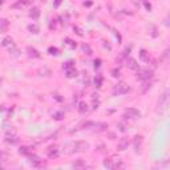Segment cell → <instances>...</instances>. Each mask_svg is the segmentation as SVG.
I'll return each mask as SVG.
<instances>
[{"label": "cell", "instance_id": "836d02e7", "mask_svg": "<svg viewBox=\"0 0 170 170\" xmlns=\"http://www.w3.org/2000/svg\"><path fill=\"white\" fill-rule=\"evenodd\" d=\"M8 158V154L4 152H0V162H3V161H7Z\"/></svg>", "mask_w": 170, "mask_h": 170}, {"label": "cell", "instance_id": "ba28073f", "mask_svg": "<svg viewBox=\"0 0 170 170\" xmlns=\"http://www.w3.org/2000/svg\"><path fill=\"white\" fill-rule=\"evenodd\" d=\"M128 146H129V140H128L126 137H124V138H121L120 142H118L117 149L120 150V152H124V150L128 149Z\"/></svg>", "mask_w": 170, "mask_h": 170}, {"label": "cell", "instance_id": "6da1fadb", "mask_svg": "<svg viewBox=\"0 0 170 170\" xmlns=\"http://www.w3.org/2000/svg\"><path fill=\"white\" fill-rule=\"evenodd\" d=\"M89 149V144L85 141H75V142H69L64 146V152L67 154H72V153H78V152H85Z\"/></svg>", "mask_w": 170, "mask_h": 170}, {"label": "cell", "instance_id": "30bf717a", "mask_svg": "<svg viewBox=\"0 0 170 170\" xmlns=\"http://www.w3.org/2000/svg\"><path fill=\"white\" fill-rule=\"evenodd\" d=\"M77 75H78V72L75 67L69 68V69H65V76L68 78H75V77H77Z\"/></svg>", "mask_w": 170, "mask_h": 170}, {"label": "cell", "instance_id": "5bb4252c", "mask_svg": "<svg viewBox=\"0 0 170 170\" xmlns=\"http://www.w3.org/2000/svg\"><path fill=\"white\" fill-rule=\"evenodd\" d=\"M1 45H3V47H5V48H11V47H13V39H12V37H10V36H7V37L3 39Z\"/></svg>", "mask_w": 170, "mask_h": 170}, {"label": "cell", "instance_id": "603a6c76", "mask_svg": "<svg viewBox=\"0 0 170 170\" xmlns=\"http://www.w3.org/2000/svg\"><path fill=\"white\" fill-rule=\"evenodd\" d=\"M85 165H86V163H85V160H77L76 161V162H73V168H77V169H80V168H85Z\"/></svg>", "mask_w": 170, "mask_h": 170}, {"label": "cell", "instance_id": "8d00e7d4", "mask_svg": "<svg viewBox=\"0 0 170 170\" xmlns=\"http://www.w3.org/2000/svg\"><path fill=\"white\" fill-rule=\"evenodd\" d=\"M112 76H113V77H118V76H120V70H118V69H113L112 70Z\"/></svg>", "mask_w": 170, "mask_h": 170}, {"label": "cell", "instance_id": "4316f807", "mask_svg": "<svg viewBox=\"0 0 170 170\" xmlns=\"http://www.w3.org/2000/svg\"><path fill=\"white\" fill-rule=\"evenodd\" d=\"M53 118H55V120H57V121L63 120V118H64V112H63V110H59V112L53 113Z\"/></svg>", "mask_w": 170, "mask_h": 170}, {"label": "cell", "instance_id": "9a60e30c", "mask_svg": "<svg viewBox=\"0 0 170 170\" xmlns=\"http://www.w3.org/2000/svg\"><path fill=\"white\" fill-rule=\"evenodd\" d=\"M29 16L32 19H39V16H40V10H39L37 7H32L31 8V11H29Z\"/></svg>", "mask_w": 170, "mask_h": 170}, {"label": "cell", "instance_id": "ee69618b", "mask_svg": "<svg viewBox=\"0 0 170 170\" xmlns=\"http://www.w3.org/2000/svg\"><path fill=\"white\" fill-rule=\"evenodd\" d=\"M0 83H1V80H0Z\"/></svg>", "mask_w": 170, "mask_h": 170}, {"label": "cell", "instance_id": "9c48e42d", "mask_svg": "<svg viewBox=\"0 0 170 170\" xmlns=\"http://www.w3.org/2000/svg\"><path fill=\"white\" fill-rule=\"evenodd\" d=\"M126 67L129 69H133V70H137L138 69V63L132 57H128L126 59Z\"/></svg>", "mask_w": 170, "mask_h": 170}, {"label": "cell", "instance_id": "2e32d148", "mask_svg": "<svg viewBox=\"0 0 170 170\" xmlns=\"http://www.w3.org/2000/svg\"><path fill=\"white\" fill-rule=\"evenodd\" d=\"M89 112V106L86 103H80L78 104V113L80 114H85V113Z\"/></svg>", "mask_w": 170, "mask_h": 170}, {"label": "cell", "instance_id": "e575fe53", "mask_svg": "<svg viewBox=\"0 0 170 170\" xmlns=\"http://www.w3.org/2000/svg\"><path fill=\"white\" fill-rule=\"evenodd\" d=\"M117 128H118V130H120V132H126V126L125 125H124V124L122 122H118L117 124Z\"/></svg>", "mask_w": 170, "mask_h": 170}, {"label": "cell", "instance_id": "484cf974", "mask_svg": "<svg viewBox=\"0 0 170 170\" xmlns=\"http://www.w3.org/2000/svg\"><path fill=\"white\" fill-rule=\"evenodd\" d=\"M152 88V84L149 83V81H144V84H142V88H141V92L142 93H146L148 90Z\"/></svg>", "mask_w": 170, "mask_h": 170}, {"label": "cell", "instance_id": "f35d334b", "mask_svg": "<svg viewBox=\"0 0 170 170\" xmlns=\"http://www.w3.org/2000/svg\"><path fill=\"white\" fill-rule=\"evenodd\" d=\"M61 3H63V0H55V4H53V5H55V8H59Z\"/></svg>", "mask_w": 170, "mask_h": 170}, {"label": "cell", "instance_id": "ffe728a7", "mask_svg": "<svg viewBox=\"0 0 170 170\" xmlns=\"http://www.w3.org/2000/svg\"><path fill=\"white\" fill-rule=\"evenodd\" d=\"M8 25H10V23H8V20H5V19H1L0 20V32H7L8 29Z\"/></svg>", "mask_w": 170, "mask_h": 170}, {"label": "cell", "instance_id": "d4e9b609", "mask_svg": "<svg viewBox=\"0 0 170 170\" xmlns=\"http://www.w3.org/2000/svg\"><path fill=\"white\" fill-rule=\"evenodd\" d=\"M101 85H103V76H101V75H97V76L95 77V86L100 88Z\"/></svg>", "mask_w": 170, "mask_h": 170}, {"label": "cell", "instance_id": "ab89813d", "mask_svg": "<svg viewBox=\"0 0 170 170\" xmlns=\"http://www.w3.org/2000/svg\"><path fill=\"white\" fill-rule=\"evenodd\" d=\"M51 21H52V23L49 24V28H51V29H55V28H56V20H51Z\"/></svg>", "mask_w": 170, "mask_h": 170}, {"label": "cell", "instance_id": "8992f818", "mask_svg": "<svg viewBox=\"0 0 170 170\" xmlns=\"http://www.w3.org/2000/svg\"><path fill=\"white\" fill-rule=\"evenodd\" d=\"M142 142H144L142 136H134V138H133V146H134V152L136 153H141Z\"/></svg>", "mask_w": 170, "mask_h": 170}, {"label": "cell", "instance_id": "f1b7e54d", "mask_svg": "<svg viewBox=\"0 0 170 170\" xmlns=\"http://www.w3.org/2000/svg\"><path fill=\"white\" fill-rule=\"evenodd\" d=\"M48 52H49V55H52V56H57L59 55V49L56 47H49L48 48Z\"/></svg>", "mask_w": 170, "mask_h": 170}, {"label": "cell", "instance_id": "74e56055", "mask_svg": "<svg viewBox=\"0 0 170 170\" xmlns=\"http://www.w3.org/2000/svg\"><path fill=\"white\" fill-rule=\"evenodd\" d=\"M73 29L76 31V33H77L78 36H83V32H81V29H80V28H78V27H73Z\"/></svg>", "mask_w": 170, "mask_h": 170}, {"label": "cell", "instance_id": "83f0119b", "mask_svg": "<svg viewBox=\"0 0 170 170\" xmlns=\"http://www.w3.org/2000/svg\"><path fill=\"white\" fill-rule=\"evenodd\" d=\"M65 42H67V45H68V47H70V48H76V47H77L76 41H73L72 39H69V37L65 39Z\"/></svg>", "mask_w": 170, "mask_h": 170}, {"label": "cell", "instance_id": "4dcf8cb0", "mask_svg": "<svg viewBox=\"0 0 170 170\" xmlns=\"http://www.w3.org/2000/svg\"><path fill=\"white\" fill-rule=\"evenodd\" d=\"M150 35H152L153 37H157V36H158V33H157V28H155L154 25H152V27H150Z\"/></svg>", "mask_w": 170, "mask_h": 170}, {"label": "cell", "instance_id": "8fae6325", "mask_svg": "<svg viewBox=\"0 0 170 170\" xmlns=\"http://www.w3.org/2000/svg\"><path fill=\"white\" fill-rule=\"evenodd\" d=\"M27 53H28L29 57H33V59H39V57H40V53H39L37 51H36L35 48H32V47L27 48Z\"/></svg>", "mask_w": 170, "mask_h": 170}, {"label": "cell", "instance_id": "7a4b0ae2", "mask_svg": "<svg viewBox=\"0 0 170 170\" xmlns=\"http://www.w3.org/2000/svg\"><path fill=\"white\" fill-rule=\"evenodd\" d=\"M157 106H158V110H160V112H165V110L168 109V106H169V89H165L162 95L160 96Z\"/></svg>", "mask_w": 170, "mask_h": 170}, {"label": "cell", "instance_id": "4fadbf2b", "mask_svg": "<svg viewBox=\"0 0 170 170\" xmlns=\"http://www.w3.org/2000/svg\"><path fill=\"white\" fill-rule=\"evenodd\" d=\"M93 129L97 130V132H104V130L108 129V124H105V122H95Z\"/></svg>", "mask_w": 170, "mask_h": 170}, {"label": "cell", "instance_id": "60d3db41", "mask_svg": "<svg viewBox=\"0 0 170 170\" xmlns=\"http://www.w3.org/2000/svg\"><path fill=\"white\" fill-rule=\"evenodd\" d=\"M55 98H56V100H57V101H63V98H61V97H59V95H55Z\"/></svg>", "mask_w": 170, "mask_h": 170}, {"label": "cell", "instance_id": "ac0fdd59", "mask_svg": "<svg viewBox=\"0 0 170 170\" xmlns=\"http://www.w3.org/2000/svg\"><path fill=\"white\" fill-rule=\"evenodd\" d=\"M28 31H29L31 33H33V35H37V33L40 32V27H39L37 24H29L28 25Z\"/></svg>", "mask_w": 170, "mask_h": 170}, {"label": "cell", "instance_id": "b9f144b4", "mask_svg": "<svg viewBox=\"0 0 170 170\" xmlns=\"http://www.w3.org/2000/svg\"><path fill=\"white\" fill-rule=\"evenodd\" d=\"M145 7H146V8H148V10L150 11V8H152V5H150L149 3H145Z\"/></svg>", "mask_w": 170, "mask_h": 170}, {"label": "cell", "instance_id": "d6a6232c", "mask_svg": "<svg viewBox=\"0 0 170 170\" xmlns=\"http://www.w3.org/2000/svg\"><path fill=\"white\" fill-rule=\"evenodd\" d=\"M73 64H75V63H73L72 60H69V61H67V63H65V64L63 65V68H64V69H69V68H72V67H73Z\"/></svg>", "mask_w": 170, "mask_h": 170}, {"label": "cell", "instance_id": "7c38bea8", "mask_svg": "<svg viewBox=\"0 0 170 170\" xmlns=\"http://www.w3.org/2000/svg\"><path fill=\"white\" fill-rule=\"evenodd\" d=\"M140 59L144 61V63H149V61H150V55H149L148 51L141 49L140 51Z\"/></svg>", "mask_w": 170, "mask_h": 170}, {"label": "cell", "instance_id": "44dd1931", "mask_svg": "<svg viewBox=\"0 0 170 170\" xmlns=\"http://www.w3.org/2000/svg\"><path fill=\"white\" fill-rule=\"evenodd\" d=\"M81 49H83V52L85 53V55H88V56H90V55L93 53V52H92V48H90L88 44H85V42H84L83 45H81Z\"/></svg>", "mask_w": 170, "mask_h": 170}, {"label": "cell", "instance_id": "7402d4cb", "mask_svg": "<svg viewBox=\"0 0 170 170\" xmlns=\"http://www.w3.org/2000/svg\"><path fill=\"white\" fill-rule=\"evenodd\" d=\"M92 101H93V109H97L98 105H100V98H98V95H92Z\"/></svg>", "mask_w": 170, "mask_h": 170}, {"label": "cell", "instance_id": "5b68a950", "mask_svg": "<svg viewBox=\"0 0 170 170\" xmlns=\"http://www.w3.org/2000/svg\"><path fill=\"white\" fill-rule=\"evenodd\" d=\"M125 118H140L141 117V112L136 108H128L125 110V114H124Z\"/></svg>", "mask_w": 170, "mask_h": 170}, {"label": "cell", "instance_id": "7bdbcfd3", "mask_svg": "<svg viewBox=\"0 0 170 170\" xmlns=\"http://www.w3.org/2000/svg\"><path fill=\"white\" fill-rule=\"evenodd\" d=\"M4 1H5V0H0V5H1V4H4Z\"/></svg>", "mask_w": 170, "mask_h": 170}, {"label": "cell", "instance_id": "52a82bcc", "mask_svg": "<svg viewBox=\"0 0 170 170\" xmlns=\"http://www.w3.org/2000/svg\"><path fill=\"white\" fill-rule=\"evenodd\" d=\"M4 141L7 144H10V145H16V144H19V137L16 134H7L4 138Z\"/></svg>", "mask_w": 170, "mask_h": 170}, {"label": "cell", "instance_id": "cb8c5ba5", "mask_svg": "<svg viewBox=\"0 0 170 170\" xmlns=\"http://www.w3.org/2000/svg\"><path fill=\"white\" fill-rule=\"evenodd\" d=\"M104 166L108 169H113V158H105L104 160Z\"/></svg>", "mask_w": 170, "mask_h": 170}, {"label": "cell", "instance_id": "e0dca14e", "mask_svg": "<svg viewBox=\"0 0 170 170\" xmlns=\"http://www.w3.org/2000/svg\"><path fill=\"white\" fill-rule=\"evenodd\" d=\"M59 154H60V152L56 148H49V150H48V157L49 158H57Z\"/></svg>", "mask_w": 170, "mask_h": 170}, {"label": "cell", "instance_id": "1f68e13d", "mask_svg": "<svg viewBox=\"0 0 170 170\" xmlns=\"http://www.w3.org/2000/svg\"><path fill=\"white\" fill-rule=\"evenodd\" d=\"M130 49H132V48H130V47L125 48V51H124V52H122V55H121V59H126V57H128V55H129V53H130Z\"/></svg>", "mask_w": 170, "mask_h": 170}, {"label": "cell", "instance_id": "d6986e66", "mask_svg": "<svg viewBox=\"0 0 170 170\" xmlns=\"http://www.w3.org/2000/svg\"><path fill=\"white\" fill-rule=\"evenodd\" d=\"M19 153L23 155H29V154H32V148H29V146H21L19 149Z\"/></svg>", "mask_w": 170, "mask_h": 170}, {"label": "cell", "instance_id": "277c9868", "mask_svg": "<svg viewBox=\"0 0 170 170\" xmlns=\"http://www.w3.org/2000/svg\"><path fill=\"white\" fill-rule=\"evenodd\" d=\"M129 90H130V88L125 83H120V84H117L114 88H113L112 93H113V96H121V95L128 93Z\"/></svg>", "mask_w": 170, "mask_h": 170}, {"label": "cell", "instance_id": "3957f363", "mask_svg": "<svg viewBox=\"0 0 170 170\" xmlns=\"http://www.w3.org/2000/svg\"><path fill=\"white\" fill-rule=\"evenodd\" d=\"M153 69H140L138 68V72H137V78L141 81H149L150 78L153 77Z\"/></svg>", "mask_w": 170, "mask_h": 170}, {"label": "cell", "instance_id": "f546056e", "mask_svg": "<svg viewBox=\"0 0 170 170\" xmlns=\"http://www.w3.org/2000/svg\"><path fill=\"white\" fill-rule=\"evenodd\" d=\"M10 55H12L13 57H16V56H19V49H18V48H15V45L10 48Z\"/></svg>", "mask_w": 170, "mask_h": 170}, {"label": "cell", "instance_id": "d590c367", "mask_svg": "<svg viewBox=\"0 0 170 170\" xmlns=\"http://www.w3.org/2000/svg\"><path fill=\"white\" fill-rule=\"evenodd\" d=\"M100 65H101V60H100V59L95 60V65H93V67H95V69H98V68H100Z\"/></svg>", "mask_w": 170, "mask_h": 170}]
</instances>
